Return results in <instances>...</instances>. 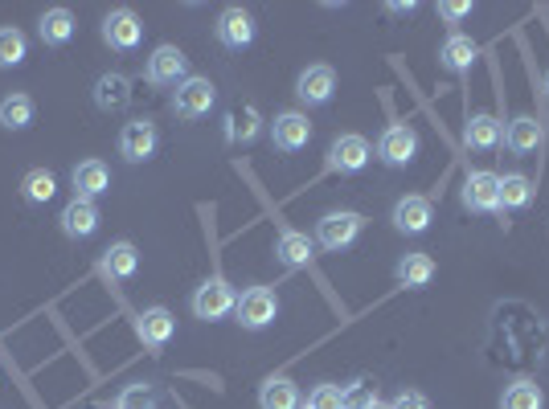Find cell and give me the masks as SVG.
I'll return each instance as SVG.
<instances>
[{
  "mask_svg": "<svg viewBox=\"0 0 549 409\" xmlns=\"http://www.w3.org/2000/svg\"><path fill=\"white\" fill-rule=\"evenodd\" d=\"M365 230V217L353 213V209H341V213H328L316 221V246L320 250H349Z\"/></svg>",
  "mask_w": 549,
  "mask_h": 409,
  "instance_id": "cell-1",
  "label": "cell"
},
{
  "mask_svg": "<svg viewBox=\"0 0 549 409\" xmlns=\"http://www.w3.org/2000/svg\"><path fill=\"white\" fill-rule=\"evenodd\" d=\"M234 315H238V324L246 332H263L275 324V315H279V299L271 287H246L234 303Z\"/></svg>",
  "mask_w": 549,
  "mask_h": 409,
  "instance_id": "cell-2",
  "label": "cell"
},
{
  "mask_svg": "<svg viewBox=\"0 0 549 409\" xmlns=\"http://www.w3.org/2000/svg\"><path fill=\"white\" fill-rule=\"evenodd\" d=\"M214 103H218V86L209 78H197V74H189L173 90V115L177 119H205L209 111H214Z\"/></svg>",
  "mask_w": 549,
  "mask_h": 409,
  "instance_id": "cell-3",
  "label": "cell"
},
{
  "mask_svg": "<svg viewBox=\"0 0 549 409\" xmlns=\"http://www.w3.org/2000/svg\"><path fill=\"white\" fill-rule=\"evenodd\" d=\"M234 303H238V295H234V287L222 279V275H214V279H205L197 291H193V315L197 320H226V315L234 311Z\"/></svg>",
  "mask_w": 549,
  "mask_h": 409,
  "instance_id": "cell-4",
  "label": "cell"
},
{
  "mask_svg": "<svg viewBox=\"0 0 549 409\" xmlns=\"http://www.w3.org/2000/svg\"><path fill=\"white\" fill-rule=\"evenodd\" d=\"M99 33H103V45H111L115 54H132L136 45L144 41V21H140L132 9H111V13L103 17Z\"/></svg>",
  "mask_w": 549,
  "mask_h": 409,
  "instance_id": "cell-5",
  "label": "cell"
},
{
  "mask_svg": "<svg viewBox=\"0 0 549 409\" xmlns=\"http://www.w3.org/2000/svg\"><path fill=\"white\" fill-rule=\"evenodd\" d=\"M144 78L152 86H181L189 78V58L177 50V45H156L152 58L144 62Z\"/></svg>",
  "mask_w": 549,
  "mask_h": 409,
  "instance_id": "cell-6",
  "label": "cell"
},
{
  "mask_svg": "<svg viewBox=\"0 0 549 409\" xmlns=\"http://www.w3.org/2000/svg\"><path fill=\"white\" fill-rule=\"evenodd\" d=\"M369 156H373V148H369V140L365 135H336V140L328 144V172H341V176H353V172H361L365 164H369Z\"/></svg>",
  "mask_w": 549,
  "mask_h": 409,
  "instance_id": "cell-7",
  "label": "cell"
},
{
  "mask_svg": "<svg viewBox=\"0 0 549 409\" xmlns=\"http://www.w3.org/2000/svg\"><path fill=\"white\" fill-rule=\"evenodd\" d=\"M377 156L390 168H406L418 156V131L410 123H390L382 131V140H377Z\"/></svg>",
  "mask_w": 549,
  "mask_h": 409,
  "instance_id": "cell-8",
  "label": "cell"
},
{
  "mask_svg": "<svg viewBox=\"0 0 549 409\" xmlns=\"http://www.w3.org/2000/svg\"><path fill=\"white\" fill-rule=\"evenodd\" d=\"M156 144H160V135H156L152 119H132V123H123V131H119V156L128 160V164L152 160Z\"/></svg>",
  "mask_w": 549,
  "mask_h": 409,
  "instance_id": "cell-9",
  "label": "cell"
},
{
  "mask_svg": "<svg viewBox=\"0 0 549 409\" xmlns=\"http://www.w3.org/2000/svg\"><path fill=\"white\" fill-rule=\"evenodd\" d=\"M468 213H500V176L496 172H472L459 193Z\"/></svg>",
  "mask_w": 549,
  "mask_h": 409,
  "instance_id": "cell-10",
  "label": "cell"
},
{
  "mask_svg": "<svg viewBox=\"0 0 549 409\" xmlns=\"http://www.w3.org/2000/svg\"><path fill=\"white\" fill-rule=\"evenodd\" d=\"M271 144H275L279 152H304V148L312 144V123H308V115H304V111H283V115H275V123H271Z\"/></svg>",
  "mask_w": 549,
  "mask_h": 409,
  "instance_id": "cell-11",
  "label": "cell"
},
{
  "mask_svg": "<svg viewBox=\"0 0 549 409\" xmlns=\"http://www.w3.org/2000/svg\"><path fill=\"white\" fill-rule=\"evenodd\" d=\"M336 95V70L332 66H308L300 78H295V99L304 107H324Z\"/></svg>",
  "mask_w": 549,
  "mask_h": 409,
  "instance_id": "cell-12",
  "label": "cell"
},
{
  "mask_svg": "<svg viewBox=\"0 0 549 409\" xmlns=\"http://www.w3.org/2000/svg\"><path fill=\"white\" fill-rule=\"evenodd\" d=\"M214 37L226 45V50H246L250 41H255V17L246 9H222L218 13V25H214Z\"/></svg>",
  "mask_w": 549,
  "mask_h": 409,
  "instance_id": "cell-13",
  "label": "cell"
},
{
  "mask_svg": "<svg viewBox=\"0 0 549 409\" xmlns=\"http://www.w3.org/2000/svg\"><path fill=\"white\" fill-rule=\"evenodd\" d=\"M58 221H62V234H66L70 242H87V238H95V230H99V205L74 197V201L62 209Z\"/></svg>",
  "mask_w": 549,
  "mask_h": 409,
  "instance_id": "cell-14",
  "label": "cell"
},
{
  "mask_svg": "<svg viewBox=\"0 0 549 409\" xmlns=\"http://www.w3.org/2000/svg\"><path fill=\"white\" fill-rule=\"evenodd\" d=\"M136 336L144 340V348H164L168 340L177 336V315L168 311V307H148V311H140Z\"/></svg>",
  "mask_w": 549,
  "mask_h": 409,
  "instance_id": "cell-15",
  "label": "cell"
},
{
  "mask_svg": "<svg viewBox=\"0 0 549 409\" xmlns=\"http://www.w3.org/2000/svg\"><path fill=\"white\" fill-rule=\"evenodd\" d=\"M70 185H74V197L95 201V197H103V193L111 189V172H107L103 160H82V164H74V172H70Z\"/></svg>",
  "mask_w": 549,
  "mask_h": 409,
  "instance_id": "cell-16",
  "label": "cell"
},
{
  "mask_svg": "<svg viewBox=\"0 0 549 409\" xmlns=\"http://www.w3.org/2000/svg\"><path fill=\"white\" fill-rule=\"evenodd\" d=\"M136 270H140V250H136L132 242H115V246H107L103 258H99V275L111 279V283L132 279Z\"/></svg>",
  "mask_w": 549,
  "mask_h": 409,
  "instance_id": "cell-17",
  "label": "cell"
},
{
  "mask_svg": "<svg viewBox=\"0 0 549 409\" xmlns=\"http://www.w3.org/2000/svg\"><path fill=\"white\" fill-rule=\"evenodd\" d=\"M95 107L107 111V115L128 111V107H132V82L123 78V74H103V78L95 82Z\"/></svg>",
  "mask_w": 549,
  "mask_h": 409,
  "instance_id": "cell-18",
  "label": "cell"
},
{
  "mask_svg": "<svg viewBox=\"0 0 549 409\" xmlns=\"http://www.w3.org/2000/svg\"><path fill=\"white\" fill-rule=\"evenodd\" d=\"M431 217H435V209L427 197H402L394 205V230L398 234H422L431 225Z\"/></svg>",
  "mask_w": 549,
  "mask_h": 409,
  "instance_id": "cell-19",
  "label": "cell"
},
{
  "mask_svg": "<svg viewBox=\"0 0 549 409\" xmlns=\"http://www.w3.org/2000/svg\"><path fill=\"white\" fill-rule=\"evenodd\" d=\"M500 140H504V131H500V119H496V115H488V111L472 115V123L463 127V144H468L472 152H492V148H496Z\"/></svg>",
  "mask_w": 549,
  "mask_h": 409,
  "instance_id": "cell-20",
  "label": "cell"
},
{
  "mask_svg": "<svg viewBox=\"0 0 549 409\" xmlns=\"http://www.w3.org/2000/svg\"><path fill=\"white\" fill-rule=\"evenodd\" d=\"M541 140H545V135H541V123L533 115H517L509 127H504V144H509V152H517V156L537 152Z\"/></svg>",
  "mask_w": 549,
  "mask_h": 409,
  "instance_id": "cell-21",
  "label": "cell"
},
{
  "mask_svg": "<svg viewBox=\"0 0 549 409\" xmlns=\"http://www.w3.org/2000/svg\"><path fill=\"white\" fill-rule=\"evenodd\" d=\"M533 193H537V185H533V180H529L525 172L500 176V213L529 209V205H533Z\"/></svg>",
  "mask_w": 549,
  "mask_h": 409,
  "instance_id": "cell-22",
  "label": "cell"
},
{
  "mask_svg": "<svg viewBox=\"0 0 549 409\" xmlns=\"http://www.w3.org/2000/svg\"><path fill=\"white\" fill-rule=\"evenodd\" d=\"M312 250H316V242H312L308 234H300V230H283V234L275 238V258H279L287 270L308 266V262H312Z\"/></svg>",
  "mask_w": 549,
  "mask_h": 409,
  "instance_id": "cell-23",
  "label": "cell"
},
{
  "mask_svg": "<svg viewBox=\"0 0 549 409\" xmlns=\"http://www.w3.org/2000/svg\"><path fill=\"white\" fill-rule=\"evenodd\" d=\"M37 37H41V45H66L70 37H74V13L70 9H46L37 17Z\"/></svg>",
  "mask_w": 549,
  "mask_h": 409,
  "instance_id": "cell-24",
  "label": "cell"
},
{
  "mask_svg": "<svg viewBox=\"0 0 549 409\" xmlns=\"http://www.w3.org/2000/svg\"><path fill=\"white\" fill-rule=\"evenodd\" d=\"M476 54H480V50H476V41H472V37L451 33V37L443 41V50H439V66L451 70V74H463V70H472Z\"/></svg>",
  "mask_w": 549,
  "mask_h": 409,
  "instance_id": "cell-25",
  "label": "cell"
},
{
  "mask_svg": "<svg viewBox=\"0 0 549 409\" xmlns=\"http://www.w3.org/2000/svg\"><path fill=\"white\" fill-rule=\"evenodd\" d=\"M259 405L263 409H300V385L291 377H267L263 389H259Z\"/></svg>",
  "mask_w": 549,
  "mask_h": 409,
  "instance_id": "cell-26",
  "label": "cell"
},
{
  "mask_svg": "<svg viewBox=\"0 0 549 409\" xmlns=\"http://www.w3.org/2000/svg\"><path fill=\"white\" fill-rule=\"evenodd\" d=\"M54 193H58V176H54L50 168H29V172L21 176V197H25L29 205H50Z\"/></svg>",
  "mask_w": 549,
  "mask_h": 409,
  "instance_id": "cell-27",
  "label": "cell"
},
{
  "mask_svg": "<svg viewBox=\"0 0 549 409\" xmlns=\"http://www.w3.org/2000/svg\"><path fill=\"white\" fill-rule=\"evenodd\" d=\"M394 275H398L402 287H427V283L435 279V258L422 254V250H418V254H406V258H398Z\"/></svg>",
  "mask_w": 549,
  "mask_h": 409,
  "instance_id": "cell-28",
  "label": "cell"
},
{
  "mask_svg": "<svg viewBox=\"0 0 549 409\" xmlns=\"http://www.w3.org/2000/svg\"><path fill=\"white\" fill-rule=\"evenodd\" d=\"M33 99L25 95V90H13V95L0 99V127L5 131H25L33 123Z\"/></svg>",
  "mask_w": 549,
  "mask_h": 409,
  "instance_id": "cell-29",
  "label": "cell"
},
{
  "mask_svg": "<svg viewBox=\"0 0 549 409\" xmlns=\"http://www.w3.org/2000/svg\"><path fill=\"white\" fill-rule=\"evenodd\" d=\"M29 58V41L17 25H0V70H13Z\"/></svg>",
  "mask_w": 549,
  "mask_h": 409,
  "instance_id": "cell-30",
  "label": "cell"
},
{
  "mask_svg": "<svg viewBox=\"0 0 549 409\" xmlns=\"http://www.w3.org/2000/svg\"><path fill=\"white\" fill-rule=\"evenodd\" d=\"M541 405H545V393L533 381H513L500 397V409H541Z\"/></svg>",
  "mask_w": 549,
  "mask_h": 409,
  "instance_id": "cell-31",
  "label": "cell"
},
{
  "mask_svg": "<svg viewBox=\"0 0 549 409\" xmlns=\"http://www.w3.org/2000/svg\"><path fill=\"white\" fill-rule=\"evenodd\" d=\"M226 135H230V144H250L259 135V111L255 107H242V111H230L226 119Z\"/></svg>",
  "mask_w": 549,
  "mask_h": 409,
  "instance_id": "cell-32",
  "label": "cell"
},
{
  "mask_svg": "<svg viewBox=\"0 0 549 409\" xmlns=\"http://www.w3.org/2000/svg\"><path fill=\"white\" fill-rule=\"evenodd\" d=\"M115 409H156L152 385H128V389L115 397Z\"/></svg>",
  "mask_w": 549,
  "mask_h": 409,
  "instance_id": "cell-33",
  "label": "cell"
},
{
  "mask_svg": "<svg viewBox=\"0 0 549 409\" xmlns=\"http://www.w3.org/2000/svg\"><path fill=\"white\" fill-rule=\"evenodd\" d=\"M308 409H345V389L341 385H316L308 393Z\"/></svg>",
  "mask_w": 549,
  "mask_h": 409,
  "instance_id": "cell-34",
  "label": "cell"
},
{
  "mask_svg": "<svg viewBox=\"0 0 549 409\" xmlns=\"http://www.w3.org/2000/svg\"><path fill=\"white\" fill-rule=\"evenodd\" d=\"M472 13V0H443L439 5V17H447V21H463Z\"/></svg>",
  "mask_w": 549,
  "mask_h": 409,
  "instance_id": "cell-35",
  "label": "cell"
},
{
  "mask_svg": "<svg viewBox=\"0 0 549 409\" xmlns=\"http://www.w3.org/2000/svg\"><path fill=\"white\" fill-rule=\"evenodd\" d=\"M390 409H431V401L422 397V393H414V389H406V393H398L394 397V405Z\"/></svg>",
  "mask_w": 549,
  "mask_h": 409,
  "instance_id": "cell-36",
  "label": "cell"
},
{
  "mask_svg": "<svg viewBox=\"0 0 549 409\" xmlns=\"http://www.w3.org/2000/svg\"><path fill=\"white\" fill-rule=\"evenodd\" d=\"M390 13H398V17H402V13H414V0H406V5H398V0H394Z\"/></svg>",
  "mask_w": 549,
  "mask_h": 409,
  "instance_id": "cell-37",
  "label": "cell"
},
{
  "mask_svg": "<svg viewBox=\"0 0 549 409\" xmlns=\"http://www.w3.org/2000/svg\"><path fill=\"white\" fill-rule=\"evenodd\" d=\"M361 409H390V405H386V401H377V397H369V401H365Z\"/></svg>",
  "mask_w": 549,
  "mask_h": 409,
  "instance_id": "cell-38",
  "label": "cell"
},
{
  "mask_svg": "<svg viewBox=\"0 0 549 409\" xmlns=\"http://www.w3.org/2000/svg\"><path fill=\"white\" fill-rule=\"evenodd\" d=\"M545 99H549V70H545Z\"/></svg>",
  "mask_w": 549,
  "mask_h": 409,
  "instance_id": "cell-39",
  "label": "cell"
},
{
  "mask_svg": "<svg viewBox=\"0 0 549 409\" xmlns=\"http://www.w3.org/2000/svg\"><path fill=\"white\" fill-rule=\"evenodd\" d=\"M300 409H308V405H300Z\"/></svg>",
  "mask_w": 549,
  "mask_h": 409,
  "instance_id": "cell-40",
  "label": "cell"
}]
</instances>
